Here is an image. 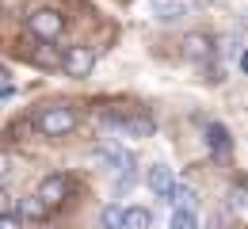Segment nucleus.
<instances>
[{
    "label": "nucleus",
    "instance_id": "nucleus-1",
    "mask_svg": "<svg viewBox=\"0 0 248 229\" xmlns=\"http://www.w3.org/2000/svg\"><path fill=\"white\" fill-rule=\"evenodd\" d=\"M77 107H69V103H54V107H46V111H38V119H34V130L42 134V137H65V134L77 126Z\"/></svg>",
    "mask_w": 248,
    "mask_h": 229
},
{
    "label": "nucleus",
    "instance_id": "nucleus-2",
    "mask_svg": "<svg viewBox=\"0 0 248 229\" xmlns=\"http://www.w3.org/2000/svg\"><path fill=\"white\" fill-rule=\"evenodd\" d=\"M27 31L34 38H42V42H54V38H62L65 31V15L62 12H54V8H38L27 15Z\"/></svg>",
    "mask_w": 248,
    "mask_h": 229
},
{
    "label": "nucleus",
    "instance_id": "nucleus-3",
    "mask_svg": "<svg viewBox=\"0 0 248 229\" xmlns=\"http://www.w3.org/2000/svg\"><path fill=\"white\" fill-rule=\"evenodd\" d=\"M62 69H65V76H88V73L95 69V50L84 46V42L62 50Z\"/></svg>",
    "mask_w": 248,
    "mask_h": 229
},
{
    "label": "nucleus",
    "instance_id": "nucleus-4",
    "mask_svg": "<svg viewBox=\"0 0 248 229\" xmlns=\"http://www.w3.org/2000/svg\"><path fill=\"white\" fill-rule=\"evenodd\" d=\"M69 191H73V183H69L65 176H58V172H54V176H46V180L38 183V198H42L50 210H54V206H62L65 198H69Z\"/></svg>",
    "mask_w": 248,
    "mask_h": 229
},
{
    "label": "nucleus",
    "instance_id": "nucleus-5",
    "mask_svg": "<svg viewBox=\"0 0 248 229\" xmlns=\"http://www.w3.org/2000/svg\"><path fill=\"white\" fill-rule=\"evenodd\" d=\"M145 183H149V191H153L156 198L172 202V195H176V180H172V168H168V164H153L149 176H145Z\"/></svg>",
    "mask_w": 248,
    "mask_h": 229
},
{
    "label": "nucleus",
    "instance_id": "nucleus-6",
    "mask_svg": "<svg viewBox=\"0 0 248 229\" xmlns=\"http://www.w3.org/2000/svg\"><path fill=\"white\" fill-rule=\"evenodd\" d=\"M206 149L214 153L217 161H229V153H233V137H229V130H225L221 122L206 126Z\"/></svg>",
    "mask_w": 248,
    "mask_h": 229
},
{
    "label": "nucleus",
    "instance_id": "nucleus-7",
    "mask_svg": "<svg viewBox=\"0 0 248 229\" xmlns=\"http://www.w3.org/2000/svg\"><path fill=\"white\" fill-rule=\"evenodd\" d=\"M184 54H187V61H206L214 54V38L202 34V31H191L184 38Z\"/></svg>",
    "mask_w": 248,
    "mask_h": 229
},
{
    "label": "nucleus",
    "instance_id": "nucleus-8",
    "mask_svg": "<svg viewBox=\"0 0 248 229\" xmlns=\"http://www.w3.org/2000/svg\"><path fill=\"white\" fill-rule=\"evenodd\" d=\"M153 15L160 19V23H180L187 15V8L180 4V0H153Z\"/></svg>",
    "mask_w": 248,
    "mask_h": 229
},
{
    "label": "nucleus",
    "instance_id": "nucleus-9",
    "mask_svg": "<svg viewBox=\"0 0 248 229\" xmlns=\"http://www.w3.org/2000/svg\"><path fill=\"white\" fill-rule=\"evenodd\" d=\"M156 122L149 119V115H130V122H126V137H153Z\"/></svg>",
    "mask_w": 248,
    "mask_h": 229
},
{
    "label": "nucleus",
    "instance_id": "nucleus-10",
    "mask_svg": "<svg viewBox=\"0 0 248 229\" xmlns=\"http://www.w3.org/2000/svg\"><path fill=\"white\" fill-rule=\"evenodd\" d=\"M195 202H199V191H195L191 183H176L172 206H176V210H195Z\"/></svg>",
    "mask_w": 248,
    "mask_h": 229
},
{
    "label": "nucleus",
    "instance_id": "nucleus-11",
    "mask_svg": "<svg viewBox=\"0 0 248 229\" xmlns=\"http://www.w3.org/2000/svg\"><path fill=\"white\" fill-rule=\"evenodd\" d=\"M99 226L103 229H126V206H103Z\"/></svg>",
    "mask_w": 248,
    "mask_h": 229
},
{
    "label": "nucleus",
    "instance_id": "nucleus-12",
    "mask_svg": "<svg viewBox=\"0 0 248 229\" xmlns=\"http://www.w3.org/2000/svg\"><path fill=\"white\" fill-rule=\"evenodd\" d=\"M46 210H50V206H46L42 198H23V202H19V218H46Z\"/></svg>",
    "mask_w": 248,
    "mask_h": 229
},
{
    "label": "nucleus",
    "instance_id": "nucleus-13",
    "mask_svg": "<svg viewBox=\"0 0 248 229\" xmlns=\"http://www.w3.org/2000/svg\"><path fill=\"white\" fill-rule=\"evenodd\" d=\"M126 229H149V210L130 206V210H126Z\"/></svg>",
    "mask_w": 248,
    "mask_h": 229
},
{
    "label": "nucleus",
    "instance_id": "nucleus-14",
    "mask_svg": "<svg viewBox=\"0 0 248 229\" xmlns=\"http://www.w3.org/2000/svg\"><path fill=\"white\" fill-rule=\"evenodd\" d=\"M31 58H34V65H62V58L54 54V46H50V42H46V46H38Z\"/></svg>",
    "mask_w": 248,
    "mask_h": 229
},
{
    "label": "nucleus",
    "instance_id": "nucleus-15",
    "mask_svg": "<svg viewBox=\"0 0 248 229\" xmlns=\"http://www.w3.org/2000/svg\"><path fill=\"white\" fill-rule=\"evenodd\" d=\"M172 229H199L195 210H176V214H172Z\"/></svg>",
    "mask_w": 248,
    "mask_h": 229
},
{
    "label": "nucleus",
    "instance_id": "nucleus-16",
    "mask_svg": "<svg viewBox=\"0 0 248 229\" xmlns=\"http://www.w3.org/2000/svg\"><path fill=\"white\" fill-rule=\"evenodd\" d=\"M0 229H19V214H4V222H0Z\"/></svg>",
    "mask_w": 248,
    "mask_h": 229
},
{
    "label": "nucleus",
    "instance_id": "nucleus-17",
    "mask_svg": "<svg viewBox=\"0 0 248 229\" xmlns=\"http://www.w3.org/2000/svg\"><path fill=\"white\" fill-rule=\"evenodd\" d=\"M233 206H248V191H245V187L233 191Z\"/></svg>",
    "mask_w": 248,
    "mask_h": 229
},
{
    "label": "nucleus",
    "instance_id": "nucleus-18",
    "mask_svg": "<svg viewBox=\"0 0 248 229\" xmlns=\"http://www.w3.org/2000/svg\"><path fill=\"white\" fill-rule=\"evenodd\" d=\"M237 65H241V73H248V50L241 54V61H237Z\"/></svg>",
    "mask_w": 248,
    "mask_h": 229
}]
</instances>
